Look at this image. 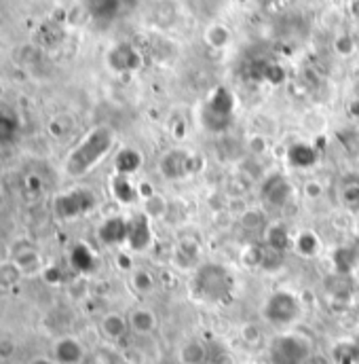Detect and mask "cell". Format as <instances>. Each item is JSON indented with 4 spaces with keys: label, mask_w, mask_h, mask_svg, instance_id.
Returning a JSON list of instances; mask_svg holds the SVG:
<instances>
[{
    "label": "cell",
    "mask_w": 359,
    "mask_h": 364,
    "mask_svg": "<svg viewBox=\"0 0 359 364\" xmlns=\"http://www.w3.org/2000/svg\"><path fill=\"white\" fill-rule=\"evenodd\" d=\"M114 144V134L110 127H95L68 153L64 161V172L70 178H83L110 153Z\"/></svg>",
    "instance_id": "cell-1"
},
{
    "label": "cell",
    "mask_w": 359,
    "mask_h": 364,
    "mask_svg": "<svg viewBox=\"0 0 359 364\" xmlns=\"http://www.w3.org/2000/svg\"><path fill=\"white\" fill-rule=\"evenodd\" d=\"M192 288H194V294L203 301L224 303L233 294L235 279L226 267L216 265V263H207V265L197 269L194 279H192Z\"/></svg>",
    "instance_id": "cell-2"
},
{
    "label": "cell",
    "mask_w": 359,
    "mask_h": 364,
    "mask_svg": "<svg viewBox=\"0 0 359 364\" xmlns=\"http://www.w3.org/2000/svg\"><path fill=\"white\" fill-rule=\"evenodd\" d=\"M311 341L298 333L277 335L269 343V364H309Z\"/></svg>",
    "instance_id": "cell-3"
},
{
    "label": "cell",
    "mask_w": 359,
    "mask_h": 364,
    "mask_svg": "<svg viewBox=\"0 0 359 364\" xmlns=\"http://www.w3.org/2000/svg\"><path fill=\"white\" fill-rule=\"evenodd\" d=\"M300 314H302V305L298 296L289 290H275L272 294H269L263 307V316L267 318V322L279 328L294 324L300 318Z\"/></svg>",
    "instance_id": "cell-4"
},
{
    "label": "cell",
    "mask_w": 359,
    "mask_h": 364,
    "mask_svg": "<svg viewBox=\"0 0 359 364\" xmlns=\"http://www.w3.org/2000/svg\"><path fill=\"white\" fill-rule=\"evenodd\" d=\"M95 205H97L95 193L91 188H85V186H77V188H70L66 193H60L53 199V214L60 220H74V218L89 214Z\"/></svg>",
    "instance_id": "cell-5"
},
{
    "label": "cell",
    "mask_w": 359,
    "mask_h": 364,
    "mask_svg": "<svg viewBox=\"0 0 359 364\" xmlns=\"http://www.w3.org/2000/svg\"><path fill=\"white\" fill-rule=\"evenodd\" d=\"M235 112V95L226 87H218L209 95L203 108V125L209 132H224L233 123Z\"/></svg>",
    "instance_id": "cell-6"
},
{
    "label": "cell",
    "mask_w": 359,
    "mask_h": 364,
    "mask_svg": "<svg viewBox=\"0 0 359 364\" xmlns=\"http://www.w3.org/2000/svg\"><path fill=\"white\" fill-rule=\"evenodd\" d=\"M9 257L17 263V267L21 269L23 277H36V275H43L45 272V259L43 255L36 250V246L28 240H17L11 250H9Z\"/></svg>",
    "instance_id": "cell-7"
},
{
    "label": "cell",
    "mask_w": 359,
    "mask_h": 364,
    "mask_svg": "<svg viewBox=\"0 0 359 364\" xmlns=\"http://www.w3.org/2000/svg\"><path fill=\"white\" fill-rule=\"evenodd\" d=\"M292 184L283 174H270L260 186V199L272 210H281L292 201Z\"/></svg>",
    "instance_id": "cell-8"
},
{
    "label": "cell",
    "mask_w": 359,
    "mask_h": 364,
    "mask_svg": "<svg viewBox=\"0 0 359 364\" xmlns=\"http://www.w3.org/2000/svg\"><path fill=\"white\" fill-rule=\"evenodd\" d=\"M53 360L57 364H83L87 360V350L81 339L64 335L53 343Z\"/></svg>",
    "instance_id": "cell-9"
},
{
    "label": "cell",
    "mask_w": 359,
    "mask_h": 364,
    "mask_svg": "<svg viewBox=\"0 0 359 364\" xmlns=\"http://www.w3.org/2000/svg\"><path fill=\"white\" fill-rule=\"evenodd\" d=\"M129 229H127V246L131 250H146L153 244V227H150V216L148 214H136L127 218Z\"/></svg>",
    "instance_id": "cell-10"
},
{
    "label": "cell",
    "mask_w": 359,
    "mask_h": 364,
    "mask_svg": "<svg viewBox=\"0 0 359 364\" xmlns=\"http://www.w3.org/2000/svg\"><path fill=\"white\" fill-rule=\"evenodd\" d=\"M192 155L188 151H180L174 149L170 153H165V157L161 159V174L167 178V181H180V178H186L190 172H192Z\"/></svg>",
    "instance_id": "cell-11"
},
{
    "label": "cell",
    "mask_w": 359,
    "mask_h": 364,
    "mask_svg": "<svg viewBox=\"0 0 359 364\" xmlns=\"http://www.w3.org/2000/svg\"><path fill=\"white\" fill-rule=\"evenodd\" d=\"M127 229H129L127 218H123V216H110V218H106L99 225L97 237H99V242L104 246L118 248V246H125L127 244Z\"/></svg>",
    "instance_id": "cell-12"
},
{
    "label": "cell",
    "mask_w": 359,
    "mask_h": 364,
    "mask_svg": "<svg viewBox=\"0 0 359 364\" xmlns=\"http://www.w3.org/2000/svg\"><path fill=\"white\" fill-rule=\"evenodd\" d=\"M108 64L116 73H131V70H138L142 66V55L136 47L123 43V45H116L108 53Z\"/></svg>",
    "instance_id": "cell-13"
},
{
    "label": "cell",
    "mask_w": 359,
    "mask_h": 364,
    "mask_svg": "<svg viewBox=\"0 0 359 364\" xmlns=\"http://www.w3.org/2000/svg\"><path fill=\"white\" fill-rule=\"evenodd\" d=\"M287 164L294 168V170H309L313 168L317 161H319V153L313 144H306V142H296L287 149Z\"/></svg>",
    "instance_id": "cell-14"
},
{
    "label": "cell",
    "mask_w": 359,
    "mask_h": 364,
    "mask_svg": "<svg viewBox=\"0 0 359 364\" xmlns=\"http://www.w3.org/2000/svg\"><path fill=\"white\" fill-rule=\"evenodd\" d=\"M127 320H129V331L136 333V335H140V337L153 335L157 331V326H159L157 314L150 311V309H146V307H136L127 316Z\"/></svg>",
    "instance_id": "cell-15"
},
{
    "label": "cell",
    "mask_w": 359,
    "mask_h": 364,
    "mask_svg": "<svg viewBox=\"0 0 359 364\" xmlns=\"http://www.w3.org/2000/svg\"><path fill=\"white\" fill-rule=\"evenodd\" d=\"M99 331L108 341H121L129 333V320L118 311H110L99 320Z\"/></svg>",
    "instance_id": "cell-16"
},
{
    "label": "cell",
    "mask_w": 359,
    "mask_h": 364,
    "mask_svg": "<svg viewBox=\"0 0 359 364\" xmlns=\"http://www.w3.org/2000/svg\"><path fill=\"white\" fill-rule=\"evenodd\" d=\"M144 164V157L138 149H121L114 157V170L118 176H131L136 174Z\"/></svg>",
    "instance_id": "cell-17"
},
{
    "label": "cell",
    "mask_w": 359,
    "mask_h": 364,
    "mask_svg": "<svg viewBox=\"0 0 359 364\" xmlns=\"http://www.w3.org/2000/svg\"><path fill=\"white\" fill-rule=\"evenodd\" d=\"M110 193L123 205H131V203H136L140 199V188L129 181V176H118L116 174L110 181Z\"/></svg>",
    "instance_id": "cell-18"
},
{
    "label": "cell",
    "mask_w": 359,
    "mask_h": 364,
    "mask_svg": "<svg viewBox=\"0 0 359 364\" xmlns=\"http://www.w3.org/2000/svg\"><path fill=\"white\" fill-rule=\"evenodd\" d=\"M70 267L77 273H91L97 267V259L95 252L91 250L85 242H79L72 250H70Z\"/></svg>",
    "instance_id": "cell-19"
},
{
    "label": "cell",
    "mask_w": 359,
    "mask_h": 364,
    "mask_svg": "<svg viewBox=\"0 0 359 364\" xmlns=\"http://www.w3.org/2000/svg\"><path fill=\"white\" fill-rule=\"evenodd\" d=\"M265 240H267V250L279 252V255H283L285 250H289V246L294 244L292 237H289V231L281 223H275V225L267 227Z\"/></svg>",
    "instance_id": "cell-20"
},
{
    "label": "cell",
    "mask_w": 359,
    "mask_h": 364,
    "mask_svg": "<svg viewBox=\"0 0 359 364\" xmlns=\"http://www.w3.org/2000/svg\"><path fill=\"white\" fill-rule=\"evenodd\" d=\"M190 11L201 19H216L228 4V0H186Z\"/></svg>",
    "instance_id": "cell-21"
},
{
    "label": "cell",
    "mask_w": 359,
    "mask_h": 364,
    "mask_svg": "<svg viewBox=\"0 0 359 364\" xmlns=\"http://www.w3.org/2000/svg\"><path fill=\"white\" fill-rule=\"evenodd\" d=\"M21 279H23V273L13 259L0 261V290H4V292L13 290L15 286H19Z\"/></svg>",
    "instance_id": "cell-22"
},
{
    "label": "cell",
    "mask_w": 359,
    "mask_h": 364,
    "mask_svg": "<svg viewBox=\"0 0 359 364\" xmlns=\"http://www.w3.org/2000/svg\"><path fill=\"white\" fill-rule=\"evenodd\" d=\"M203 38L205 43L211 47V49H224L228 43H231V32L224 23H218V21H211L205 32H203Z\"/></svg>",
    "instance_id": "cell-23"
},
{
    "label": "cell",
    "mask_w": 359,
    "mask_h": 364,
    "mask_svg": "<svg viewBox=\"0 0 359 364\" xmlns=\"http://www.w3.org/2000/svg\"><path fill=\"white\" fill-rule=\"evenodd\" d=\"M207 360H209V354L201 341H188L180 350V364H203Z\"/></svg>",
    "instance_id": "cell-24"
},
{
    "label": "cell",
    "mask_w": 359,
    "mask_h": 364,
    "mask_svg": "<svg viewBox=\"0 0 359 364\" xmlns=\"http://www.w3.org/2000/svg\"><path fill=\"white\" fill-rule=\"evenodd\" d=\"M294 248L302 257H315L319 252V237L313 231H302L294 240Z\"/></svg>",
    "instance_id": "cell-25"
},
{
    "label": "cell",
    "mask_w": 359,
    "mask_h": 364,
    "mask_svg": "<svg viewBox=\"0 0 359 364\" xmlns=\"http://www.w3.org/2000/svg\"><path fill=\"white\" fill-rule=\"evenodd\" d=\"M358 265V252L349 246H343L334 252V267L336 273H343V275H349L353 272V267Z\"/></svg>",
    "instance_id": "cell-26"
},
{
    "label": "cell",
    "mask_w": 359,
    "mask_h": 364,
    "mask_svg": "<svg viewBox=\"0 0 359 364\" xmlns=\"http://www.w3.org/2000/svg\"><path fill=\"white\" fill-rule=\"evenodd\" d=\"M326 288H328V292H330L332 296H336V299H347V296H351V292H353V286H351L349 275H343V273H336V275L328 277Z\"/></svg>",
    "instance_id": "cell-27"
},
{
    "label": "cell",
    "mask_w": 359,
    "mask_h": 364,
    "mask_svg": "<svg viewBox=\"0 0 359 364\" xmlns=\"http://www.w3.org/2000/svg\"><path fill=\"white\" fill-rule=\"evenodd\" d=\"M341 201H343V205H345L349 212L359 214V181L358 182H343Z\"/></svg>",
    "instance_id": "cell-28"
},
{
    "label": "cell",
    "mask_w": 359,
    "mask_h": 364,
    "mask_svg": "<svg viewBox=\"0 0 359 364\" xmlns=\"http://www.w3.org/2000/svg\"><path fill=\"white\" fill-rule=\"evenodd\" d=\"M131 286L140 294H150L155 290V277H153V273L146 272V269H138L131 275Z\"/></svg>",
    "instance_id": "cell-29"
},
{
    "label": "cell",
    "mask_w": 359,
    "mask_h": 364,
    "mask_svg": "<svg viewBox=\"0 0 359 364\" xmlns=\"http://www.w3.org/2000/svg\"><path fill=\"white\" fill-rule=\"evenodd\" d=\"M260 77L270 83V85H281L283 81H285V70H283V66H279V64H265L263 66V73H260Z\"/></svg>",
    "instance_id": "cell-30"
},
{
    "label": "cell",
    "mask_w": 359,
    "mask_h": 364,
    "mask_svg": "<svg viewBox=\"0 0 359 364\" xmlns=\"http://www.w3.org/2000/svg\"><path fill=\"white\" fill-rule=\"evenodd\" d=\"M334 49H336V53H338V55H343V58L353 55V51H355V41H353V36H349V34H341V36L334 41Z\"/></svg>",
    "instance_id": "cell-31"
},
{
    "label": "cell",
    "mask_w": 359,
    "mask_h": 364,
    "mask_svg": "<svg viewBox=\"0 0 359 364\" xmlns=\"http://www.w3.org/2000/svg\"><path fill=\"white\" fill-rule=\"evenodd\" d=\"M241 339L248 346H258L263 341V331L256 324H243L241 326Z\"/></svg>",
    "instance_id": "cell-32"
},
{
    "label": "cell",
    "mask_w": 359,
    "mask_h": 364,
    "mask_svg": "<svg viewBox=\"0 0 359 364\" xmlns=\"http://www.w3.org/2000/svg\"><path fill=\"white\" fill-rule=\"evenodd\" d=\"M17 352V346L11 337H0V363H9Z\"/></svg>",
    "instance_id": "cell-33"
},
{
    "label": "cell",
    "mask_w": 359,
    "mask_h": 364,
    "mask_svg": "<svg viewBox=\"0 0 359 364\" xmlns=\"http://www.w3.org/2000/svg\"><path fill=\"white\" fill-rule=\"evenodd\" d=\"M43 279H45L47 284H51V286H57V284H62L64 275H62V269H60V267H55V265H47V267H45V272H43Z\"/></svg>",
    "instance_id": "cell-34"
},
{
    "label": "cell",
    "mask_w": 359,
    "mask_h": 364,
    "mask_svg": "<svg viewBox=\"0 0 359 364\" xmlns=\"http://www.w3.org/2000/svg\"><path fill=\"white\" fill-rule=\"evenodd\" d=\"M89 364H114V354H110L108 350H97V352H93L89 358Z\"/></svg>",
    "instance_id": "cell-35"
},
{
    "label": "cell",
    "mask_w": 359,
    "mask_h": 364,
    "mask_svg": "<svg viewBox=\"0 0 359 364\" xmlns=\"http://www.w3.org/2000/svg\"><path fill=\"white\" fill-rule=\"evenodd\" d=\"M304 193H306L311 199H317V197L321 195V186H319V184H315V182H311V184H306Z\"/></svg>",
    "instance_id": "cell-36"
},
{
    "label": "cell",
    "mask_w": 359,
    "mask_h": 364,
    "mask_svg": "<svg viewBox=\"0 0 359 364\" xmlns=\"http://www.w3.org/2000/svg\"><path fill=\"white\" fill-rule=\"evenodd\" d=\"M30 364H57L53 358H45V356H38V358H34Z\"/></svg>",
    "instance_id": "cell-37"
},
{
    "label": "cell",
    "mask_w": 359,
    "mask_h": 364,
    "mask_svg": "<svg viewBox=\"0 0 359 364\" xmlns=\"http://www.w3.org/2000/svg\"><path fill=\"white\" fill-rule=\"evenodd\" d=\"M351 11H353V15L359 19V0H353V4H351Z\"/></svg>",
    "instance_id": "cell-38"
},
{
    "label": "cell",
    "mask_w": 359,
    "mask_h": 364,
    "mask_svg": "<svg viewBox=\"0 0 359 364\" xmlns=\"http://www.w3.org/2000/svg\"><path fill=\"white\" fill-rule=\"evenodd\" d=\"M4 95V87H2V83H0V97Z\"/></svg>",
    "instance_id": "cell-39"
},
{
    "label": "cell",
    "mask_w": 359,
    "mask_h": 364,
    "mask_svg": "<svg viewBox=\"0 0 359 364\" xmlns=\"http://www.w3.org/2000/svg\"><path fill=\"white\" fill-rule=\"evenodd\" d=\"M203 364H216V363H211V360H207V363H203Z\"/></svg>",
    "instance_id": "cell-40"
}]
</instances>
